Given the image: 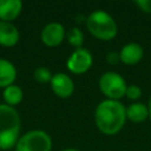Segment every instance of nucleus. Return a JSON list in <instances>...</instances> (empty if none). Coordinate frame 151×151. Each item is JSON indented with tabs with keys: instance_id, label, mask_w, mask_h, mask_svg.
I'll return each instance as SVG.
<instances>
[{
	"instance_id": "1",
	"label": "nucleus",
	"mask_w": 151,
	"mask_h": 151,
	"mask_svg": "<svg viewBox=\"0 0 151 151\" xmlns=\"http://www.w3.org/2000/svg\"><path fill=\"white\" fill-rule=\"evenodd\" d=\"M126 122V107L119 100L104 99L94 110L97 129L106 136L117 134Z\"/></svg>"
},
{
	"instance_id": "2",
	"label": "nucleus",
	"mask_w": 151,
	"mask_h": 151,
	"mask_svg": "<svg viewBox=\"0 0 151 151\" xmlns=\"http://www.w3.org/2000/svg\"><path fill=\"white\" fill-rule=\"evenodd\" d=\"M20 132V117L17 110L0 104V149L9 150L17 145Z\"/></svg>"
},
{
	"instance_id": "3",
	"label": "nucleus",
	"mask_w": 151,
	"mask_h": 151,
	"mask_svg": "<svg viewBox=\"0 0 151 151\" xmlns=\"http://www.w3.org/2000/svg\"><path fill=\"white\" fill-rule=\"evenodd\" d=\"M86 27L94 38L103 41L114 39L118 33L116 20L112 15L101 9L92 12L86 18Z\"/></svg>"
},
{
	"instance_id": "4",
	"label": "nucleus",
	"mask_w": 151,
	"mask_h": 151,
	"mask_svg": "<svg viewBox=\"0 0 151 151\" xmlns=\"http://www.w3.org/2000/svg\"><path fill=\"white\" fill-rule=\"evenodd\" d=\"M98 86L100 92L106 97V99L119 100L125 97L126 92V81L125 79L117 72L109 71L100 76Z\"/></svg>"
},
{
	"instance_id": "5",
	"label": "nucleus",
	"mask_w": 151,
	"mask_h": 151,
	"mask_svg": "<svg viewBox=\"0 0 151 151\" xmlns=\"http://www.w3.org/2000/svg\"><path fill=\"white\" fill-rule=\"evenodd\" d=\"M52 139L44 130H31L22 134L15 145V151H51Z\"/></svg>"
},
{
	"instance_id": "6",
	"label": "nucleus",
	"mask_w": 151,
	"mask_h": 151,
	"mask_svg": "<svg viewBox=\"0 0 151 151\" xmlns=\"http://www.w3.org/2000/svg\"><path fill=\"white\" fill-rule=\"evenodd\" d=\"M93 64V57L91 52L84 47L74 50L66 61L67 70L73 74L86 73Z\"/></svg>"
},
{
	"instance_id": "7",
	"label": "nucleus",
	"mask_w": 151,
	"mask_h": 151,
	"mask_svg": "<svg viewBox=\"0 0 151 151\" xmlns=\"http://www.w3.org/2000/svg\"><path fill=\"white\" fill-rule=\"evenodd\" d=\"M66 32L64 26L60 22H50L47 24L42 31H41V41L47 46V47H57L59 46L63 40L65 39Z\"/></svg>"
},
{
	"instance_id": "8",
	"label": "nucleus",
	"mask_w": 151,
	"mask_h": 151,
	"mask_svg": "<svg viewBox=\"0 0 151 151\" xmlns=\"http://www.w3.org/2000/svg\"><path fill=\"white\" fill-rule=\"evenodd\" d=\"M50 84L53 93L59 98H70L74 92V83L66 73L59 72L53 74Z\"/></svg>"
},
{
	"instance_id": "9",
	"label": "nucleus",
	"mask_w": 151,
	"mask_h": 151,
	"mask_svg": "<svg viewBox=\"0 0 151 151\" xmlns=\"http://www.w3.org/2000/svg\"><path fill=\"white\" fill-rule=\"evenodd\" d=\"M144 55V51L140 44L138 42H129L125 44L119 51L120 61L125 65H136L138 64Z\"/></svg>"
},
{
	"instance_id": "10",
	"label": "nucleus",
	"mask_w": 151,
	"mask_h": 151,
	"mask_svg": "<svg viewBox=\"0 0 151 151\" xmlns=\"http://www.w3.org/2000/svg\"><path fill=\"white\" fill-rule=\"evenodd\" d=\"M22 9L20 0H0V21L11 22L19 17Z\"/></svg>"
},
{
	"instance_id": "11",
	"label": "nucleus",
	"mask_w": 151,
	"mask_h": 151,
	"mask_svg": "<svg viewBox=\"0 0 151 151\" xmlns=\"http://www.w3.org/2000/svg\"><path fill=\"white\" fill-rule=\"evenodd\" d=\"M19 41V31L17 27L6 21H0V45L12 47Z\"/></svg>"
},
{
	"instance_id": "12",
	"label": "nucleus",
	"mask_w": 151,
	"mask_h": 151,
	"mask_svg": "<svg viewBox=\"0 0 151 151\" xmlns=\"http://www.w3.org/2000/svg\"><path fill=\"white\" fill-rule=\"evenodd\" d=\"M149 118V109L147 104L136 101L130 104L126 107V119H129L132 123H143Z\"/></svg>"
},
{
	"instance_id": "13",
	"label": "nucleus",
	"mask_w": 151,
	"mask_h": 151,
	"mask_svg": "<svg viewBox=\"0 0 151 151\" xmlns=\"http://www.w3.org/2000/svg\"><path fill=\"white\" fill-rule=\"evenodd\" d=\"M15 78H17L15 66L6 59H0V87L5 88L9 85H13Z\"/></svg>"
},
{
	"instance_id": "14",
	"label": "nucleus",
	"mask_w": 151,
	"mask_h": 151,
	"mask_svg": "<svg viewBox=\"0 0 151 151\" xmlns=\"http://www.w3.org/2000/svg\"><path fill=\"white\" fill-rule=\"evenodd\" d=\"M2 98L6 103V105L14 107L15 105L20 104L22 98H24V92L22 90L17 86V85H9L4 88L2 92Z\"/></svg>"
},
{
	"instance_id": "15",
	"label": "nucleus",
	"mask_w": 151,
	"mask_h": 151,
	"mask_svg": "<svg viewBox=\"0 0 151 151\" xmlns=\"http://www.w3.org/2000/svg\"><path fill=\"white\" fill-rule=\"evenodd\" d=\"M66 39L71 46H73L76 50L81 48L84 44V33L80 28L78 27H72L67 33H66Z\"/></svg>"
},
{
	"instance_id": "16",
	"label": "nucleus",
	"mask_w": 151,
	"mask_h": 151,
	"mask_svg": "<svg viewBox=\"0 0 151 151\" xmlns=\"http://www.w3.org/2000/svg\"><path fill=\"white\" fill-rule=\"evenodd\" d=\"M33 77H34V79H35L38 83H41V84L50 83L51 79H52V74H51L50 70L46 68V67H42V66L34 70Z\"/></svg>"
},
{
	"instance_id": "17",
	"label": "nucleus",
	"mask_w": 151,
	"mask_h": 151,
	"mask_svg": "<svg viewBox=\"0 0 151 151\" xmlns=\"http://www.w3.org/2000/svg\"><path fill=\"white\" fill-rule=\"evenodd\" d=\"M143 91L138 85H129L126 87V92H125V97L130 100H137L142 97Z\"/></svg>"
},
{
	"instance_id": "18",
	"label": "nucleus",
	"mask_w": 151,
	"mask_h": 151,
	"mask_svg": "<svg viewBox=\"0 0 151 151\" xmlns=\"http://www.w3.org/2000/svg\"><path fill=\"white\" fill-rule=\"evenodd\" d=\"M134 4L142 12L151 14V0H137Z\"/></svg>"
},
{
	"instance_id": "19",
	"label": "nucleus",
	"mask_w": 151,
	"mask_h": 151,
	"mask_svg": "<svg viewBox=\"0 0 151 151\" xmlns=\"http://www.w3.org/2000/svg\"><path fill=\"white\" fill-rule=\"evenodd\" d=\"M106 61L110 64V65H116L120 61V58H119V53L117 52H110L107 53L106 55Z\"/></svg>"
},
{
	"instance_id": "20",
	"label": "nucleus",
	"mask_w": 151,
	"mask_h": 151,
	"mask_svg": "<svg viewBox=\"0 0 151 151\" xmlns=\"http://www.w3.org/2000/svg\"><path fill=\"white\" fill-rule=\"evenodd\" d=\"M147 109H149V119L151 122V97L149 98V101H147Z\"/></svg>"
},
{
	"instance_id": "21",
	"label": "nucleus",
	"mask_w": 151,
	"mask_h": 151,
	"mask_svg": "<svg viewBox=\"0 0 151 151\" xmlns=\"http://www.w3.org/2000/svg\"><path fill=\"white\" fill-rule=\"evenodd\" d=\"M61 151H79L78 149H74V147H67V149H64Z\"/></svg>"
}]
</instances>
